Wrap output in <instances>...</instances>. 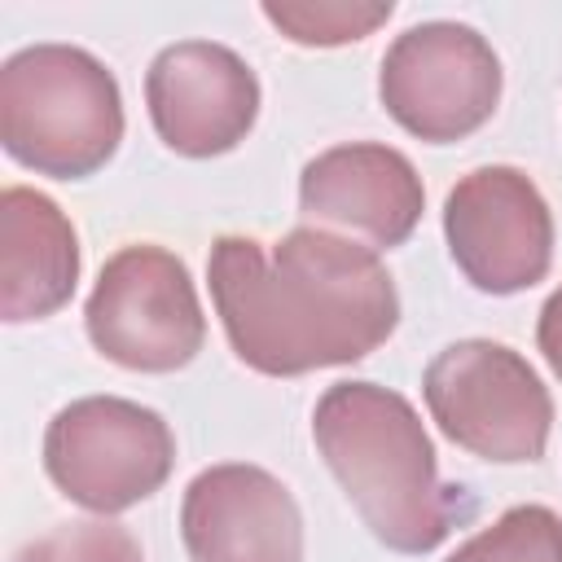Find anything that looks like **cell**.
Segmentation results:
<instances>
[{"instance_id": "cell-16", "label": "cell", "mask_w": 562, "mask_h": 562, "mask_svg": "<svg viewBox=\"0 0 562 562\" xmlns=\"http://www.w3.org/2000/svg\"><path fill=\"white\" fill-rule=\"evenodd\" d=\"M536 347L544 356V364L562 378V285L544 299L540 307V321H536Z\"/></svg>"}, {"instance_id": "cell-12", "label": "cell", "mask_w": 562, "mask_h": 562, "mask_svg": "<svg viewBox=\"0 0 562 562\" xmlns=\"http://www.w3.org/2000/svg\"><path fill=\"white\" fill-rule=\"evenodd\" d=\"M79 233L40 189L0 193V316L9 325L61 312L79 285Z\"/></svg>"}, {"instance_id": "cell-1", "label": "cell", "mask_w": 562, "mask_h": 562, "mask_svg": "<svg viewBox=\"0 0 562 562\" xmlns=\"http://www.w3.org/2000/svg\"><path fill=\"white\" fill-rule=\"evenodd\" d=\"M206 281L233 356L263 378L356 364L400 325V294L378 250L316 224L272 246L215 237Z\"/></svg>"}, {"instance_id": "cell-9", "label": "cell", "mask_w": 562, "mask_h": 562, "mask_svg": "<svg viewBox=\"0 0 562 562\" xmlns=\"http://www.w3.org/2000/svg\"><path fill=\"white\" fill-rule=\"evenodd\" d=\"M259 75L215 40H176L145 70V105L158 140L180 158L237 149L259 119Z\"/></svg>"}, {"instance_id": "cell-8", "label": "cell", "mask_w": 562, "mask_h": 562, "mask_svg": "<svg viewBox=\"0 0 562 562\" xmlns=\"http://www.w3.org/2000/svg\"><path fill=\"white\" fill-rule=\"evenodd\" d=\"M443 237L457 272L483 294H522L553 268V211L509 162L474 167L448 189Z\"/></svg>"}, {"instance_id": "cell-14", "label": "cell", "mask_w": 562, "mask_h": 562, "mask_svg": "<svg viewBox=\"0 0 562 562\" xmlns=\"http://www.w3.org/2000/svg\"><path fill=\"white\" fill-rule=\"evenodd\" d=\"M395 13V4H360V0H263V18L303 48H338V44H356L364 35H373L386 18Z\"/></svg>"}, {"instance_id": "cell-2", "label": "cell", "mask_w": 562, "mask_h": 562, "mask_svg": "<svg viewBox=\"0 0 562 562\" xmlns=\"http://www.w3.org/2000/svg\"><path fill=\"white\" fill-rule=\"evenodd\" d=\"M312 439L360 522L395 553H435L474 518V496L439 479L417 408L391 386L364 378L325 386L312 408Z\"/></svg>"}, {"instance_id": "cell-6", "label": "cell", "mask_w": 562, "mask_h": 562, "mask_svg": "<svg viewBox=\"0 0 562 562\" xmlns=\"http://www.w3.org/2000/svg\"><path fill=\"white\" fill-rule=\"evenodd\" d=\"M88 342L119 369L176 373L206 342V316L184 259L154 241L114 250L83 303Z\"/></svg>"}, {"instance_id": "cell-3", "label": "cell", "mask_w": 562, "mask_h": 562, "mask_svg": "<svg viewBox=\"0 0 562 562\" xmlns=\"http://www.w3.org/2000/svg\"><path fill=\"white\" fill-rule=\"evenodd\" d=\"M114 70L79 44H31L0 66V145L53 180L97 176L123 140Z\"/></svg>"}, {"instance_id": "cell-15", "label": "cell", "mask_w": 562, "mask_h": 562, "mask_svg": "<svg viewBox=\"0 0 562 562\" xmlns=\"http://www.w3.org/2000/svg\"><path fill=\"white\" fill-rule=\"evenodd\" d=\"M18 562H145L140 540L110 518H83V522H61L31 540Z\"/></svg>"}, {"instance_id": "cell-5", "label": "cell", "mask_w": 562, "mask_h": 562, "mask_svg": "<svg viewBox=\"0 0 562 562\" xmlns=\"http://www.w3.org/2000/svg\"><path fill=\"white\" fill-rule=\"evenodd\" d=\"M176 465V435L149 404L123 395H83L53 413L44 430V474L53 487L97 514H123L149 501Z\"/></svg>"}, {"instance_id": "cell-7", "label": "cell", "mask_w": 562, "mask_h": 562, "mask_svg": "<svg viewBox=\"0 0 562 562\" xmlns=\"http://www.w3.org/2000/svg\"><path fill=\"white\" fill-rule=\"evenodd\" d=\"M501 57L465 22H417L391 40L378 70L382 110L426 145L474 136L501 105Z\"/></svg>"}, {"instance_id": "cell-4", "label": "cell", "mask_w": 562, "mask_h": 562, "mask_svg": "<svg viewBox=\"0 0 562 562\" xmlns=\"http://www.w3.org/2000/svg\"><path fill=\"white\" fill-rule=\"evenodd\" d=\"M422 400L430 422L479 461L527 465L549 448L553 395L527 356L505 342H448L422 373Z\"/></svg>"}, {"instance_id": "cell-10", "label": "cell", "mask_w": 562, "mask_h": 562, "mask_svg": "<svg viewBox=\"0 0 562 562\" xmlns=\"http://www.w3.org/2000/svg\"><path fill=\"white\" fill-rule=\"evenodd\" d=\"M180 536L193 562H303L299 501L250 461H220L193 474L180 501Z\"/></svg>"}, {"instance_id": "cell-13", "label": "cell", "mask_w": 562, "mask_h": 562, "mask_svg": "<svg viewBox=\"0 0 562 562\" xmlns=\"http://www.w3.org/2000/svg\"><path fill=\"white\" fill-rule=\"evenodd\" d=\"M443 562H562V518L549 505H514Z\"/></svg>"}, {"instance_id": "cell-11", "label": "cell", "mask_w": 562, "mask_h": 562, "mask_svg": "<svg viewBox=\"0 0 562 562\" xmlns=\"http://www.w3.org/2000/svg\"><path fill=\"white\" fill-rule=\"evenodd\" d=\"M299 211L321 228L360 233L373 250L404 246L426 211V184L408 154L382 140H347L307 158Z\"/></svg>"}]
</instances>
